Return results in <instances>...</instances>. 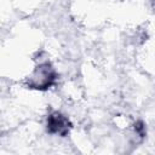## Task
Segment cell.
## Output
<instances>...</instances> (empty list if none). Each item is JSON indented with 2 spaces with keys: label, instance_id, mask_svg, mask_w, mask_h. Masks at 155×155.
Listing matches in <instances>:
<instances>
[{
  "label": "cell",
  "instance_id": "obj_1",
  "mask_svg": "<svg viewBox=\"0 0 155 155\" xmlns=\"http://www.w3.org/2000/svg\"><path fill=\"white\" fill-rule=\"evenodd\" d=\"M54 81H56V71L48 62H45L39 64L33 70V73L28 79V86L36 90H46L50 86H52Z\"/></svg>",
  "mask_w": 155,
  "mask_h": 155
},
{
  "label": "cell",
  "instance_id": "obj_2",
  "mask_svg": "<svg viewBox=\"0 0 155 155\" xmlns=\"http://www.w3.org/2000/svg\"><path fill=\"white\" fill-rule=\"evenodd\" d=\"M70 128V122L67 116L61 113H52L47 117V131L52 134L65 136Z\"/></svg>",
  "mask_w": 155,
  "mask_h": 155
}]
</instances>
